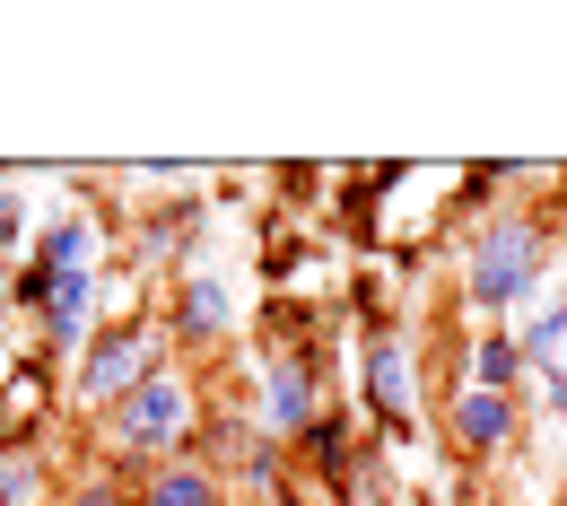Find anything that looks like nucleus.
Returning <instances> with one entry per match:
<instances>
[{
	"label": "nucleus",
	"instance_id": "f257e3e1",
	"mask_svg": "<svg viewBox=\"0 0 567 506\" xmlns=\"http://www.w3.org/2000/svg\"><path fill=\"white\" fill-rule=\"evenodd\" d=\"M542 262H550V227L533 210H489L463 245V306L472 314H506L524 297H542Z\"/></svg>",
	"mask_w": 567,
	"mask_h": 506
},
{
	"label": "nucleus",
	"instance_id": "f03ea898",
	"mask_svg": "<svg viewBox=\"0 0 567 506\" xmlns=\"http://www.w3.org/2000/svg\"><path fill=\"white\" fill-rule=\"evenodd\" d=\"M175 445H193V384H184V366H157L114 411V454L141 463V454H175Z\"/></svg>",
	"mask_w": 567,
	"mask_h": 506
},
{
	"label": "nucleus",
	"instance_id": "7ed1b4c3",
	"mask_svg": "<svg viewBox=\"0 0 567 506\" xmlns=\"http://www.w3.org/2000/svg\"><path fill=\"white\" fill-rule=\"evenodd\" d=\"M420 350H411V332H367V420L393 436V445H411L420 436Z\"/></svg>",
	"mask_w": 567,
	"mask_h": 506
},
{
	"label": "nucleus",
	"instance_id": "20e7f679",
	"mask_svg": "<svg viewBox=\"0 0 567 506\" xmlns=\"http://www.w3.org/2000/svg\"><path fill=\"white\" fill-rule=\"evenodd\" d=\"M166 366V332L157 323H114V332H96L87 341V366H79V411H114L141 375Z\"/></svg>",
	"mask_w": 567,
	"mask_h": 506
},
{
	"label": "nucleus",
	"instance_id": "39448f33",
	"mask_svg": "<svg viewBox=\"0 0 567 506\" xmlns=\"http://www.w3.org/2000/svg\"><path fill=\"white\" fill-rule=\"evenodd\" d=\"M323 341H271L262 350V428L297 436L315 411H323Z\"/></svg>",
	"mask_w": 567,
	"mask_h": 506
},
{
	"label": "nucleus",
	"instance_id": "423d86ee",
	"mask_svg": "<svg viewBox=\"0 0 567 506\" xmlns=\"http://www.w3.org/2000/svg\"><path fill=\"white\" fill-rule=\"evenodd\" d=\"M227 323H236V297L218 271H193L184 289H175V323H166V341H184V350H210L227 341Z\"/></svg>",
	"mask_w": 567,
	"mask_h": 506
},
{
	"label": "nucleus",
	"instance_id": "0eeeda50",
	"mask_svg": "<svg viewBox=\"0 0 567 506\" xmlns=\"http://www.w3.org/2000/svg\"><path fill=\"white\" fill-rule=\"evenodd\" d=\"M445 436L463 445V454H506L515 445V393H454V411H445Z\"/></svg>",
	"mask_w": 567,
	"mask_h": 506
},
{
	"label": "nucleus",
	"instance_id": "6e6552de",
	"mask_svg": "<svg viewBox=\"0 0 567 506\" xmlns=\"http://www.w3.org/2000/svg\"><path fill=\"white\" fill-rule=\"evenodd\" d=\"M288 445H297V454H306V472H315V481H332V489L358 472V428H350V411H332V402L288 436Z\"/></svg>",
	"mask_w": 567,
	"mask_h": 506
},
{
	"label": "nucleus",
	"instance_id": "1a4fd4ad",
	"mask_svg": "<svg viewBox=\"0 0 567 506\" xmlns=\"http://www.w3.org/2000/svg\"><path fill=\"white\" fill-rule=\"evenodd\" d=\"M35 262L44 271H96V218L87 210H53L35 227Z\"/></svg>",
	"mask_w": 567,
	"mask_h": 506
},
{
	"label": "nucleus",
	"instance_id": "9d476101",
	"mask_svg": "<svg viewBox=\"0 0 567 506\" xmlns=\"http://www.w3.org/2000/svg\"><path fill=\"white\" fill-rule=\"evenodd\" d=\"M141 506H218V472L210 463H166L141 481Z\"/></svg>",
	"mask_w": 567,
	"mask_h": 506
},
{
	"label": "nucleus",
	"instance_id": "9b49d317",
	"mask_svg": "<svg viewBox=\"0 0 567 506\" xmlns=\"http://www.w3.org/2000/svg\"><path fill=\"white\" fill-rule=\"evenodd\" d=\"M463 384H472V393H515V384H524V359H515V341H506V332L472 341V359H463Z\"/></svg>",
	"mask_w": 567,
	"mask_h": 506
},
{
	"label": "nucleus",
	"instance_id": "f8f14e48",
	"mask_svg": "<svg viewBox=\"0 0 567 506\" xmlns=\"http://www.w3.org/2000/svg\"><path fill=\"white\" fill-rule=\"evenodd\" d=\"M515 341V359H524V375H542V366H559V350H567V306H542L524 332H506Z\"/></svg>",
	"mask_w": 567,
	"mask_h": 506
},
{
	"label": "nucleus",
	"instance_id": "ddd939ff",
	"mask_svg": "<svg viewBox=\"0 0 567 506\" xmlns=\"http://www.w3.org/2000/svg\"><path fill=\"white\" fill-rule=\"evenodd\" d=\"M53 280H62V271H44V262H35V254H27V262H18V271H9V280H0V297H18V306H27V314H44V297H53Z\"/></svg>",
	"mask_w": 567,
	"mask_h": 506
},
{
	"label": "nucleus",
	"instance_id": "4468645a",
	"mask_svg": "<svg viewBox=\"0 0 567 506\" xmlns=\"http://www.w3.org/2000/svg\"><path fill=\"white\" fill-rule=\"evenodd\" d=\"M35 489H44V463H35V454L0 463V506H35Z\"/></svg>",
	"mask_w": 567,
	"mask_h": 506
},
{
	"label": "nucleus",
	"instance_id": "2eb2a0df",
	"mask_svg": "<svg viewBox=\"0 0 567 506\" xmlns=\"http://www.w3.org/2000/svg\"><path fill=\"white\" fill-rule=\"evenodd\" d=\"M306 262H315V245H306V236H280V245L262 254V280H306Z\"/></svg>",
	"mask_w": 567,
	"mask_h": 506
},
{
	"label": "nucleus",
	"instance_id": "dca6fc26",
	"mask_svg": "<svg viewBox=\"0 0 567 506\" xmlns=\"http://www.w3.org/2000/svg\"><path fill=\"white\" fill-rule=\"evenodd\" d=\"M62 506H132V489H123V472H87Z\"/></svg>",
	"mask_w": 567,
	"mask_h": 506
},
{
	"label": "nucleus",
	"instance_id": "f3484780",
	"mask_svg": "<svg viewBox=\"0 0 567 506\" xmlns=\"http://www.w3.org/2000/svg\"><path fill=\"white\" fill-rule=\"evenodd\" d=\"M27 236V193H0V254Z\"/></svg>",
	"mask_w": 567,
	"mask_h": 506
},
{
	"label": "nucleus",
	"instance_id": "a211bd4d",
	"mask_svg": "<svg viewBox=\"0 0 567 506\" xmlns=\"http://www.w3.org/2000/svg\"><path fill=\"white\" fill-rule=\"evenodd\" d=\"M533 384H542V402H550V411H559V428H567V366H542V375H533Z\"/></svg>",
	"mask_w": 567,
	"mask_h": 506
}]
</instances>
